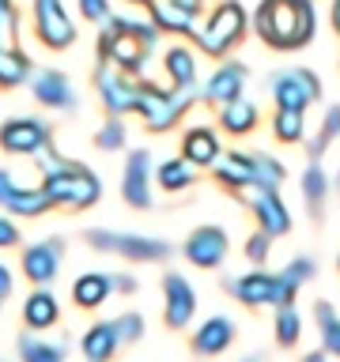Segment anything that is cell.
<instances>
[{"mask_svg":"<svg viewBox=\"0 0 340 362\" xmlns=\"http://www.w3.org/2000/svg\"><path fill=\"white\" fill-rule=\"evenodd\" d=\"M132 4H152V0H132Z\"/></svg>","mask_w":340,"mask_h":362,"instance_id":"f907efd6","label":"cell"},{"mask_svg":"<svg viewBox=\"0 0 340 362\" xmlns=\"http://www.w3.org/2000/svg\"><path fill=\"white\" fill-rule=\"evenodd\" d=\"M121 144H125V124L121 121H106L95 136V147H102V151H118Z\"/></svg>","mask_w":340,"mask_h":362,"instance_id":"f35d334b","label":"cell"},{"mask_svg":"<svg viewBox=\"0 0 340 362\" xmlns=\"http://www.w3.org/2000/svg\"><path fill=\"white\" fill-rule=\"evenodd\" d=\"M254 23L261 42L272 49H302L314 38L317 16L310 0H261Z\"/></svg>","mask_w":340,"mask_h":362,"instance_id":"6da1fadb","label":"cell"},{"mask_svg":"<svg viewBox=\"0 0 340 362\" xmlns=\"http://www.w3.org/2000/svg\"><path fill=\"white\" fill-rule=\"evenodd\" d=\"M19 189H23V185H16V177H11L8 170H0V204H8Z\"/></svg>","mask_w":340,"mask_h":362,"instance_id":"ee69618b","label":"cell"},{"mask_svg":"<svg viewBox=\"0 0 340 362\" xmlns=\"http://www.w3.org/2000/svg\"><path fill=\"white\" fill-rule=\"evenodd\" d=\"M0 49H4V45H0Z\"/></svg>","mask_w":340,"mask_h":362,"instance_id":"f5cc1de1","label":"cell"},{"mask_svg":"<svg viewBox=\"0 0 340 362\" xmlns=\"http://www.w3.org/2000/svg\"><path fill=\"white\" fill-rule=\"evenodd\" d=\"M155 45H159V27L155 23L125 19V16H110L102 34H98V57L106 64L121 68L125 76L140 72Z\"/></svg>","mask_w":340,"mask_h":362,"instance_id":"7a4b0ae2","label":"cell"},{"mask_svg":"<svg viewBox=\"0 0 340 362\" xmlns=\"http://www.w3.org/2000/svg\"><path fill=\"white\" fill-rule=\"evenodd\" d=\"M163 298H166V325L170 328H186L193 310H197V294L193 287L186 283V276H178V272H166L163 276Z\"/></svg>","mask_w":340,"mask_h":362,"instance_id":"e0dca14e","label":"cell"},{"mask_svg":"<svg viewBox=\"0 0 340 362\" xmlns=\"http://www.w3.org/2000/svg\"><path fill=\"white\" fill-rule=\"evenodd\" d=\"M189 185H193V166L186 163V158H166V163L159 166V189L181 192Z\"/></svg>","mask_w":340,"mask_h":362,"instance_id":"4dcf8cb0","label":"cell"},{"mask_svg":"<svg viewBox=\"0 0 340 362\" xmlns=\"http://www.w3.org/2000/svg\"><path fill=\"white\" fill-rule=\"evenodd\" d=\"M268 98L276 102V110H306L322 98V79L310 68H280L268 76Z\"/></svg>","mask_w":340,"mask_h":362,"instance_id":"8992f818","label":"cell"},{"mask_svg":"<svg viewBox=\"0 0 340 362\" xmlns=\"http://www.w3.org/2000/svg\"><path fill=\"white\" fill-rule=\"evenodd\" d=\"M272 129H276V140H280V144H299L302 136H306L302 110H276V117H272Z\"/></svg>","mask_w":340,"mask_h":362,"instance_id":"d6a6232c","label":"cell"},{"mask_svg":"<svg viewBox=\"0 0 340 362\" xmlns=\"http://www.w3.org/2000/svg\"><path fill=\"white\" fill-rule=\"evenodd\" d=\"M110 291H113V276H106V272H87V276H79L72 283V302L79 310H98L110 298Z\"/></svg>","mask_w":340,"mask_h":362,"instance_id":"603a6c76","label":"cell"},{"mask_svg":"<svg viewBox=\"0 0 340 362\" xmlns=\"http://www.w3.org/2000/svg\"><path fill=\"white\" fill-rule=\"evenodd\" d=\"M121 192H125V204H129V208H140V211L152 208V155L147 151H132L125 158Z\"/></svg>","mask_w":340,"mask_h":362,"instance_id":"5bb4252c","label":"cell"},{"mask_svg":"<svg viewBox=\"0 0 340 362\" xmlns=\"http://www.w3.org/2000/svg\"><path fill=\"white\" fill-rule=\"evenodd\" d=\"M181 158H186L189 166H212L215 158H220V140H215V132L204 129V124L189 129L186 140H181Z\"/></svg>","mask_w":340,"mask_h":362,"instance_id":"7402d4cb","label":"cell"},{"mask_svg":"<svg viewBox=\"0 0 340 362\" xmlns=\"http://www.w3.org/2000/svg\"><path fill=\"white\" fill-rule=\"evenodd\" d=\"M314 317H317V328H322L325 351L340 358V317L333 313V305H329V302H317V305H314Z\"/></svg>","mask_w":340,"mask_h":362,"instance_id":"1f68e13d","label":"cell"},{"mask_svg":"<svg viewBox=\"0 0 340 362\" xmlns=\"http://www.w3.org/2000/svg\"><path fill=\"white\" fill-rule=\"evenodd\" d=\"M163 72L170 79V87L178 90H197V57L181 45H170L163 53Z\"/></svg>","mask_w":340,"mask_h":362,"instance_id":"44dd1931","label":"cell"},{"mask_svg":"<svg viewBox=\"0 0 340 362\" xmlns=\"http://www.w3.org/2000/svg\"><path fill=\"white\" fill-rule=\"evenodd\" d=\"M336 185H340V174H336Z\"/></svg>","mask_w":340,"mask_h":362,"instance_id":"816d5d0a","label":"cell"},{"mask_svg":"<svg viewBox=\"0 0 340 362\" xmlns=\"http://www.w3.org/2000/svg\"><path fill=\"white\" fill-rule=\"evenodd\" d=\"M61 257H64V249L61 242H38V245H30L27 253H23V276H27L34 287H45V283H53L57 279V268H61Z\"/></svg>","mask_w":340,"mask_h":362,"instance_id":"ac0fdd59","label":"cell"},{"mask_svg":"<svg viewBox=\"0 0 340 362\" xmlns=\"http://www.w3.org/2000/svg\"><path fill=\"white\" fill-rule=\"evenodd\" d=\"M95 90H98L102 106L110 113H132L136 95H140V87H136L121 68H110L106 61H102V68H95Z\"/></svg>","mask_w":340,"mask_h":362,"instance_id":"8fae6325","label":"cell"},{"mask_svg":"<svg viewBox=\"0 0 340 362\" xmlns=\"http://www.w3.org/2000/svg\"><path fill=\"white\" fill-rule=\"evenodd\" d=\"M118 344H121V336H118V328H113V321H102L95 328H87V336L79 339L87 362H110L113 351H118Z\"/></svg>","mask_w":340,"mask_h":362,"instance_id":"d4e9b609","label":"cell"},{"mask_svg":"<svg viewBox=\"0 0 340 362\" xmlns=\"http://www.w3.org/2000/svg\"><path fill=\"white\" fill-rule=\"evenodd\" d=\"M113 328H118L121 344H136V339L144 336V317L140 313H121L118 321H113Z\"/></svg>","mask_w":340,"mask_h":362,"instance_id":"74e56055","label":"cell"},{"mask_svg":"<svg viewBox=\"0 0 340 362\" xmlns=\"http://www.w3.org/2000/svg\"><path fill=\"white\" fill-rule=\"evenodd\" d=\"M242 197L249 200V208H254V215H257V226H261L268 238H280V234L291 230V215H288V208L280 204L276 189L249 185V189H242Z\"/></svg>","mask_w":340,"mask_h":362,"instance_id":"4fadbf2b","label":"cell"},{"mask_svg":"<svg viewBox=\"0 0 340 362\" xmlns=\"http://www.w3.org/2000/svg\"><path fill=\"white\" fill-rule=\"evenodd\" d=\"M249 158H254V185L276 189L280 181H283V166H280L272 155H249Z\"/></svg>","mask_w":340,"mask_h":362,"instance_id":"d590c367","label":"cell"},{"mask_svg":"<svg viewBox=\"0 0 340 362\" xmlns=\"http://www.w3.org/2000/svg\"><path fill=\"white\" fill-rule=\"evenodd\" d=\"M152 23L159 30H170V34H197L200 27V11H204V0H152Z\"/></svg>","mask_w":340,"mask_h":362,"instance_id":"7c38bea8","label":"cell"},{"mask_svg":"<svg viewBox=\"0 0 340 362\" xmlns=\"http://www.w3.org/2000/svg\"><path fill=\"white\" fill-rule=\"evenodd\" d=\"M30 90H34V98L50 110H64V113L76 110V90L68 83V76L57 72V68H42L38 76H30Z\"/></svg>","mask_w":340,"mask_h":362,"instance_id":"2e32d148","label":"cell"},{"mask_svg":"<svg viewBox=\"0 0 340 362\" xmlns=\"http://www.w3.org/2000/svg\"><path fill=\"white\" fill-rule=\"evenodd\" d=\"M30 8H34V30H38L45 49H68L76 38V27L61 0H34Z\"/></svg>","mask_w":340,"mask_h":362,"instance_id":"9c48e42d","label":"cell"},{"mask_svg":"<svg viewBox=\"0 0 340 362\" xmlns=\"http://www.w3.org/2000/svg\"><path fill=\"white\" fill-rule=\"evenodd\" d=\"M242 38H246V8L238 4V0H220V4L212 8L208 23L197 27V34H193V42L200 45L204 57L231 53Z\"/></svg>","mask_w":340,"mask_h":362,"instance_id":"277c9868","label":"cell"},{"mask_svg":"<svg viewBox=\"0 0 340 362\" xmlns=\"http://www.w3.org/2000/svg\"><path fill=\"white\" fill-rule=\"evenodd\" d=\"M4 208L11 211V215H19V219H38V215H45L53 208L50 204V197H45L42 189H19L16 197H11Z\"/></svg>","mask_w":340,"mask_h":362,"instance_id":"f1b7e54d","label":"cell"},{"mask_svg":"<svg viewBox=\"0 0 340 362\" xmlns=\"http://www.w3.org/2000/svg\"><path fill=\"white\" fill-rule=\"evenodd\" d=\"M302 336V321H299V310H295V302H283L276 310V339L280 347H295Z\"/></svg>","mask_w":340,"mask_h":362,"instance_id":"e575fe53","label":"cell"},{"mask_svg":"<svg viewBox=\"0 0 340 362\" xmlns=\"http://www.w3.org/2000/svg\"><path fill=\"white\" fill-rule=\"evenodd\" d=\"M333 30L340 34V0H336V4H333Z\"/></svg>","mask_w":340,"mask_h":362,"instance_id":"c3c4849f","label":"cell"},{"mask_svg":"<svg viewBox=\"0 0 340 362\" xmlns=\"http://www.w3.org/2000/svg\"><path fill=\"white\" fill-rule=\"evenodd\" d=\"M302 362H329V358H325V351H314V355H306Z\"/></svg>","mask_w":340,"mask_h":362,"instance_id":"681fc988","label":"cell"},{"mask_svg":"<svg viewBox=\"0 0 340 362\" xmlns=\"http://www.w3.org/2000/svg\"><path fill=\"white\" fill-rule=\"evenodd\" d=\"M212 170H215V181H220L223 189H231V192H242V189L254 185V158L242 155V151H231V155L215 158Z\"/></svg>","mask_w":340,"mask_h":362,"instance_id":"ffe728a7","label":"cell"},{"mask_svg":"<svg viewBox=\"0 0 340 362\" xmlns=\"http://www.w3.org/2000/svg\"><path fill=\"white\" fill-rule=\"evenodd\" d=\"M23 321H27V328H50L57 321V298L50 291H34L23 305Z\"/></svg>","mask_w":340,"mask_h":362,"instance_id":"83f0119b","label":"cell"},{"mask_svg":"<svg viewBox=\"0 0 340 362\" xmlns=\"http://www.w3.org/2000/svg\"><path fill=\"white\" fill-rule=\"evenodd\" d=\"M242 87H246V64H220L212 72V79L204 83V102H212V106H227L231 98L242 95Z\"/></svg>","mask_w":340,"mask_h":362,"instance_id":"d6986e66","label":"cell"},{"mask_svg":"<svg viewBox=\"0 0 340 362\" xmlns=\"http://www.w3.org/2000/svg\"><path fill=\"white\" fill-rule=\"evenodd\" d=\"M8 294H11V272L0 264V298H8Z\"/></svg>","mask_w":340,"mask_h":362,"instance_id":"f6af8a7d","label":"cell"},{"mask_svg":"<svg viewBox=\"0 0 340 362\" xmlns=\"http://www.w3.org/2000/svg\"><path fill=\"white\" fill-rule=\"evenodd\" d=\"M325 192H329V177H325V170L317 166V163H310V166H306V174H302V197H306V204H310V211H314V215L322 211Z\"/></svg>","mask_w":340,"mask_h":362,"instance_id":"836d02e7","label":"cell"},{"mask_svg":"<svg viewBox=\"0 0 340 362\" xmlns=\"http://www.w3.org/2000/svg\"><path fill=\"white\" fill-rule=\"evenodd\" d=\"M42 166V192L50 197L53 208H72V211H84L91 208L98 197H102V185L98 177L91 174L87 166H76V163H64L57 155H45L38 158Z\"/></svg>","mask_w":340,"mask_h":362,"instance_id":"3957f363","label":"cell"},{"mask_svg":"<svg viewBox=\"0 0 340 362\" xmlns=\"http://www.w3.org/2000/svg\"><path fill=\"white\" fill-rule=\"evenodd\" d=\"M280 276H283V279H291L295 287H302V283H306V279L314 276V260H306V257H295L291 264H288V268L280 272Z\"/></svg>","mask_w":340,"mask_h":362,"instance_id":"ab89813d","label":"cell"},{"mask_svg":"<svg viewBox=\"0 0 340 362\" xmlns=\"http://www.w3.org/2000/svg\"><path fill=\"white\" fill-rule=\"evenodd\" d=\"M30 79V61L27 53H19V45H11V49H0V90H11L19 83H27Z\"/></svg>","mask_w":340,"mask_h":362,"instance_id":"4316f807","label":"cell"},{"mask_svg":"<svg viewBox=\"0 0 340 362\" xmlns=\"http://www.w3.org/2000/svg\"><path fill=\"white\" fill-rule=\"evenodd\" d=\"M231 339H234V325L227 321V317H212V321H204L197 328L193 351H197V355H220V351L231 347Z\"/></svg>","mask_w":340,"mask_h":362,"instance_id":"cb8c5ba5","label":"cell"},{"mask_svg":"<svg viewBox=\"0 0 340 362\" xmlns=\"http://www.w3.org/2000/svg\"><path fill=\"white\" fill-rule=\"evenodd\" d=\"M113 291H136L132 276H113Z\"/></svg>","mask_w":340,"mask_h":362,"instance_id":"bcb514c9","label":"cell"},{"mask_svg":"<svg viewBox=\"0 0 340 362\" xmlns=\"http://www.w3.org/2000/svg\"><path fill=\"white\" fill-rule=\"evenodd\" d=\"M220 124H223V129L231 132V136H246V132H254V124H257V106H254L249 98L238 95V98H231V102L223 106Z\"/></svg>","mask_w":340,"mask_h":362,"instance_id":"484cf974","label":"cell"},{"mask_svg":"<svg viewBox=\"0 0 340 362\" xmlns=\"http://www.w3.org/2000/svg\"><path fill=\"white\" fill-rule=\"evenodd\" d=\"M246 257L254 260V264H265V257H268V234H265V230L249 238V245H246Z\"/></svg>","mask_w":340,"mask_h":362,"instance_id":"b9f144b4","label":"cell"},{"mask_svg":"<svg viewBox=\"0 0 340 362\" xmlns=\"http://www.w3.org/2000/svg\"><path fill=\"white\" fill-rule=\"evenodd\" d=\"M227 291L234 294L242 305H283L295 302V283L283 276H268V272H249V276L227 279Z\"/></svg>","mask_w":340,"mask_h":362,"instance_id":"52a82bcc","label":"cell"},{"mask_svg":"<svg viewBox=\"0 0 340 362\" xmlns=\"http://www.w3.org/2000/svg\"><path fill=\"white\" fill-rule=\"evenodd\" d=\"M87 245L98 253H118L129 260H166L170 245L163 238H140V234H118V230H87Z\"/></svg>","mask_w":340,"mask_h":362,"instance_id":"ba28073f","label":"cell"},{"mask_svg":"<svg viewBox=\"0 0 340 362\" xmlns=\"http://www.w3.org/2000/svg\"><path fill=\"white\" fill-rule=\"evenodd\" d=\"M79 16L91 23H106L110 19V0H79Z\"/></svg>","mask_w":340,"mask_h":362,"instance_id":"60d3db41","label":"cell"},{"mask_svg":"<svg viewBox=\"0 0 340 362\" xmlns=\"http://www.w3.org/2000/svg\"><path fill=\"white\" fill-rule=\"evenodd\" d=\"M340 136V106H333L325 113V121H322V132H317V140L310 144V158H322L325 155V147L333 144Z\"/></svg>","mask_w":340,"mask_h":362,"instance_id":"8d00e7d4","label":"cell"},{"mask_svg":"<svg viewBox=\"0 0 340 362\" xmlns=\"http://www.w3.org/2000/svg\"><path fill=\"white\" fill-rule=\"evenodd\" d=\"M227 249H231V242H227V234L220 226H200L186 242V260L197 268H215V264H223Z\"/></svg>","mask_w":340,"mask_h":362,"instance_id":"9a60e30c","label":"cell"},{"mask_svg":"<svg viewBox=\"0 0 340 362\" xmlns=\"http://www.w3.org/2000/svg\"><path fill=\"white\" fill-rule=\"evenodd\" d=\"M53 140V129L38 117H11L0 129V147L8 155H38Z\"/></svg>","mask_w":340,"mask_h":362,"instance_id":"30bf717a","label":"cell"},{"mask_svg":"<svg viewBox=\"0 0 340 362\" xmlns=\"http://www.w3.org/2000/svg\"><path fill=\"white\" fill-rule=\"evenodd\" d=\"M19 358L23 362H64V344H50V339H34L23 332L19 336Z\"/></svg>","mask_w":340,"mask_h":362,"instance_id":"f546056e","label":"cell"},{"mask_svg":"<svg viewBox=\"0 0 340 362\" xmlns=\"http://www.w3.org/2000/svg\"><path fill=\"white\" fill-rule=\"evenodd\" d=\"M193 90H178V87H155V83H140V95H136V113L144 117V124L152 132H166L181 121V113L189 110Z\"/></svg>","mask_w":340,"mask_h":362,"instance_id":"5b68a950","label":"cell"},{"mask_svg":"<svg viewBox=\"0 0 340 362\" xmlns=\"http://www.w3.org/2000/svg\"><path fill=\"white\" fill-rule=\"evenodd\" d=\"M11 245H19V226L0 215V249H11Z\"/></svg>","mask_w":340,"mask_h":362,"instance_id":"7bdbcfd3","label":"cell"},{"mask_svg":"<svg viewBox=\"0 0 340 362\" xmlns=\"http://www.w3.org/2000/svg\"><path fill=\"white\" fill-rule=\"evenodd\" d=\"M8 16H16V8H11V0H0V19H8Z\"/></svg>","mask_w":340,"mask_h":362,"instance_id":"7dc6e473","label":"cell"}]
</instances>
